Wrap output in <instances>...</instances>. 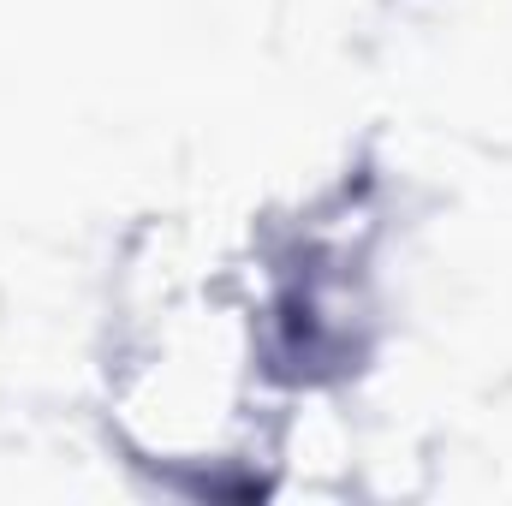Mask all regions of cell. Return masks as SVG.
Returning <instances> with one entry per match:
<instances>
[{
    "label": "cell",
    "instance_id": "1",
    "mask_svg": "<svg viewBox=\"0 0 512 506\" xmlns=\"http://www.w3.org/2000/svg\"><path fill=\"white\" fill-rule=\"evenodd\" d=\"M268 328L221 280L167 286L137 310L114 411L131 447L167 471H239L268 441Z\"/></svg>",
    "mask_w": 512,
    "mask_h": 506
}]
</instances>
